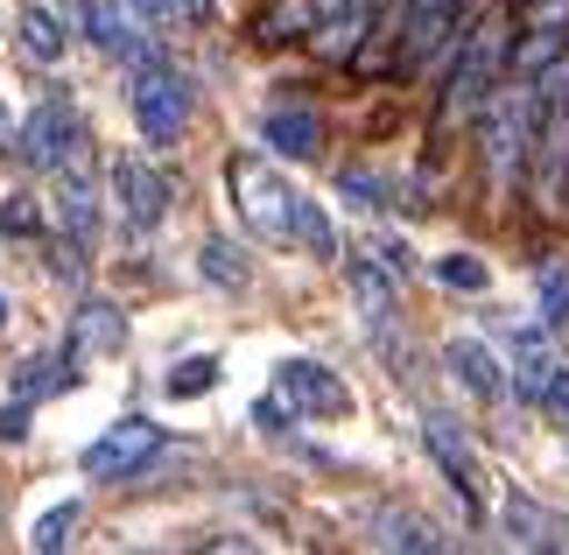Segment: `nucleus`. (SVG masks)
I'll return each instance as SVG.
<instances>
[{
	"label": "nucleus",
	"mask_w": 569,
	"mask_h": 555,
	"mask_svg": "<svg viewBox=\"0 0 569 555\" xmlns=\"http://www.w3.org/2000/svg\"><path fill=\"white\" fill-rule=\"evenodd\" d=\"M71 155H84V120H78L71 99H42L36 113L14 127V162H21V169L57 176Z\"/></svg>",
	"instance_id": "nucleus-4"
},
{
	"label": "nucleus",
	"mask_w": 569,
	"mask_h": 555,
	"mask_svg": "<svg viewBox=\"0 0 569 555\" xmlns=\"http://www.w3.org/2000/svg\"><path fill=\"white\" fill-rule=\"evenodd\" d=\"M274 387L289 394V402H296L302 415H345V408H352V394H345V380H338L331 366H317V359H281Z\"/></svg>",
	"instance_id": "nucleus-9"
},
{
	"label": "nucleus",
	"mask_w": 569,
	"mask_h": 555,
	"mask_svg": "<svg viewBox=\"0 0 569 555\" xmlns=\"http://www.w3.org/2000/svg\"><path fill=\"white\" fill-rule=\"evenodd\" d=\"M190 78L183 71H169V63H141V78H134V120H141V135L148 148H177L183 141V127H190Z\"/></svg>",
	"instance_id": "nucleus-5"
},
{
	"label": "nucleus",
	"mask_w": 569,
	"mask_h": 555,
	"mask_svg": "<svg viewBox=\"0 0 569 555\" xmlns=\"http://www.w3.org/2000/svg\"><path fill=\"white\" fill-rule=\"evenodd\" d=\"M380 14H387L380 0H338V8L310 29V50H317L323 63H352V57L366 50V36L380 29Z\"/></svg>",
	"instance_id": "nucleus-7"
},
{
	"label": "nucleus",
	"mask_w": 569,
	"mask_h": 555,
	"mask_svg": "<svg viewBox=\"0 0 569 555\" xmlns=\"http://www.w3.org/2000/svg\"><path fill=\"white\" fill-rule=\"evenodd\" d=\"M50 268H57L63 281H84V239H71V232H63L57 247H50Z\"/></svg>",
	"instance_id": "nucleus-32"
},
{
	"label": "nucleus",
	"mask_w": 569,
	"mask_h": 555,
	"mask_svg": "<svg viewBox=\"0 0 569 555\" xmlns=\"http://www.w3.org/2000/svg\"><path fill=\"white\" fill-rule=\"evenodd\" d=\"M0 232H21V239H29V232H42V211L29 205V197H8V205H0Z\"/></svg>",
	"instance_id": "nucleus-31"
},
{
	"label": "nucleus",
	"mask_w": 569,
	"mask_h": 555,
	"mask_svg": "<svg viewBox=\"0 0 569 555\" xmlns=\"http://www.w3.org/2000/svg\"><path fill=\"white\" fill-rule=\"evenodd\" d=\"M422 443H429V457L450 472V485L465 493V506L478 514V450L465 443V429H457L450 415H429V422H422Z\"/></svg>",
	"instance_id": "nucleus-10"
},
{
	"label": "nucleus",
	"mask_w": 569,
	"mask_h": 555,
	"mask_svg": "<svg viewBox=\"0 0 569 555\" xmlns=\"http://www.w3.org/2000/svg\"><path fill=\"white\" fill-rule=\"evenodd\" d=\"M113 190H120V211L134 218L141 232L162 226V218H169V197H177V184H169L162 169H148L141 155H120V162H113Z\"/></svg>",
	"instance_id": "nucleus-8"
},
{
	"label": "nucleus",
	"mask_w": 569,
	"mask_h": 555,
	"mask_svg": "<svg viewBox=\"0 0 569 555\" xmlns=\"http://www.w3.org/2000/svg\"><path fill=\"white\" fill-rule=\"evenodd\" d=\"M345 281H352V296H359V309H366V324H387L393 317V296H401V275L387 268V260H352V268H345Z\"/></svg>",
	"instance_id": "nucleus-16"
},
{
	"label": "nucleus",
	"mask_w": 569,
	"mask_h": 555,
	"mask_svg": "<svg viewBox=\"0 0 569 555\" xmlns=\"http://www.w3.org/2000/svg\"><path fill=\"white\" fill-rule=\"evenodd\" d=\"M0 324H8V296H0Z\"/></svg>",
	"instance_id": "nucleus-41"
},
{
	"label": "nucleus",
	"mask_w": 569,
	"mask_h": 555,
	"mask_svg": "<svg viewBox=\"0 0 569 555\" xmlns=\"http://www.w3.org/2000/svg\"><path fill=\"white\" fill-rule=\"evenodd\" d=\"M443 359H450V373L478 394V402H499V394H507V373H499V359H492V351L478 345V338H450Z\"/></svg>",
	"instance_id": "nucleus-14"
},
{
	"label": "nucleus",
	"mask_w": 569,
	"mask_h": 555,
	"mask_svg": "<svg viewBox=\"0 0 569 555\" xmlns=\"http://www.w3.org/2000/svg\"><path fill=\"white\" fill-rule=\"evenodd\" d=\"M541 317H549V324H569V275H562V268H541Z\"/></svg>",
	"instance_id": "nucleus-30"
},
{
	"label": "nucleus",
	"mask_w": 569,
	"mask_h": 555,
	"mask_svg": "<svg viewBox=\"0 0 569 555\" xmlns=\"http://www.w3.org/2000/svg\"><path fill=\"white\" fill-rule=\"evenodd\" d=\"M535 127H541V99L535 85L520 78H499V92L486 99V113H478V155H486V184L507 197L520 176L535 162Z\"/></svg>",
	"instance_id": "nucleus-2"
},
{
	"label": "nucleus",
	"mask_w": 569,
	"mask_h": 555,
	"mask_svg": "<svg viewBox=\"0 0 569 555\" xmlns=\"http://www.w3.org/2000/svg\"><path fill=\"white\" fill-rule=\"evenodd\" d=\"M528 21H535V29H562L569 36V0H528Z\"/></svg>",
	"instance_id": "nucleus-34"
},
{
	"label": "nucleus",
	"mask_w": 569,
	"mask_h": 555,
	"mask_svg": "<svg viewBox=\"0 0 569 555\" xmlns=\"http://www.w3.org/2000/svg\"><path fill=\"white\" fill-rule=\"evenodd\" d=\"M562 50H569V36H562V29H535V21H528V36H520V50H513L507 63H513V78H520V85H535Z\"/></svg>",
	"instance_id": "nucleus-19"
},
{
	"label": "nucleus",
	"mask_w": 569,
	"mask_h": 555,
	"mask_svg": "<svg viewBox=\"0 0 569 555\" xmlns=\"http://www.w3.org/2000/svg\"><path fill=\"white\" fill-rule=\"evenodd\" d=\"M380 260H387V268H393V275H408V268H415V260H408V247H401V239H380Z\"/></svg>",
	"instance_id": "nucleus-36"
},
{
	"label": "nucleus",
	"mask_w": 569,
	"mask_h": 555,
	"mask_svg": "<svg viewBox=\"0 0 569 555\" xmlns=\"http://www.w3.org/2000/svg\"><path fill=\"white\" fill-rule=\"evenodd\" d=\"M296 415H302V408H296V402H289V394H281V387H274V402H260V408H253V422H260V429H268V436H281V429H289Z\"/></svg>",
	"instance_id": "nucleus-33"
},
{
	"label": "nucleus",
	"mask_w": 569,
	"mask_h": 555,
	"mask_svg": "<svg viewBox=\"0 0 569 555\" xmlns=\"http://www.w3.org/2000/svg\"><path fill=\"white\" fill-rule=\"evenodd\" d=\"M8 135H14V127H8V106H0V148H8Z\"/></svg>",
	"instance_id": "nucleus-39"
},
{
	"label": "nucleus",
	"mask_w": 569,
	"mask_h": 555,
	"mask_svg": "<svg viewBox=\"0 0 569 555\" xmlns=\"http://www.w3.org/2000/svg\"><path fill=\"white\" fill-rule=\"evenodd\" d=\"M317 21H323V0H274V8L260 14L253 36H260V42H296V36H310Z\"/></svg>",
	"instance_id": "nucleus-18"
},
{
	"label": "nucleus",
	"mask_w": 569,
	"mask_h": 555,
	"mask_svg": "<svg viewBox=\"0 0 569 555\" xmlns=\"http://www.w3.org/2000/svg\"><path fill=\"white\" fill-rule=\"evenodd\" d=\"M556 373H562V359L549 351V338H541L535 324L513 330V394H520V402H549Z\"/></svg>",
	"instance_id": "nucleus-13"
},
{
	"label": "nucleus",
	"mask_w": 569,
	"mask_h": 555,
	"mask_svg": "<svg viewBox=\"0 0 569 555\" xmlns=\"http://www.w3.org/2000/svg\"><path fill=\"white\" fill-rule=\"evenodd\" d=\"M422 8H457V0H422Z\"/></svg>",
	"instance_id": "nucleus-40"
},
{
	"label": "nucleus",
	"mask_w": 569,
	"mask_h": 555,
	"mask_svg": "<svg viewBox=\"0 0 569 555\" xmlns=\"http://www.w3.org/2000/svg\"><path fill=\"white\" fill-rule=\"evenodd\" d=\"M226 184H232L239 218H247L260 239H296V190L281 184L260 155H232V162H226Z\"/></svg>",
	"instance_id": "nucleus-3"
},
{
	"label": "nucleus",
	"mask_w": 569,
	"mask_h": 555,
	"mask_svg": "<svg viewBox=\"0 0 569 555\" xmlns=\"http://www.w3.org/2000/svg\"><path fill=\"white\" fill-rule=\"evenodd\" d=\"M134 14L141 21H169V14H177V0H134Z\"/></svg>",
	"instance_id": "nucleus-37"
},
{
	"label": "nucleus",
	"mask_w": 569,
	"mask_h": 555,
	"mask_svg": "<svg viewBox=\"0 0 569 555\" xmlns=\"http://www.w3.org/2000/svg\"><path fill=\"white\" fill-rule=\"evenodd\" d=\"M57 218H63L71 239H84V247L99 239V190H92V176H84V155H71V162L57 169Z\"/></svg>",
	"instance_id": "nucleus-11"
},
{
	"label": "nucleus",
	"mask_w": 569,
	"mask_h": 555,
	"mask_svg": "<svg viewBox=\"0 0 569 555\" xmlns=\"http://www.w3.org/2000/svg\"><path fill=\"white\" fill-rule=\"evenodd\" d=\"M14 29H21V50H29L36 63H57V57H63V42H71V36H63V21H57L50 8H36V0L21 8Z\"/></svg>",
	"instance_id": "nucleus-20"
},
{
	"label": "nucleus",
	"mask_w": 569,
	"mask_h": 555,
	"mask_svg": "<svg viewBox=\"0 0 569 555\" xmlns=\"http://www.w3.org/2000/svg\"><path fill=\"white\" fill-rule=\"evenodd\" d=\"M57 387H71V366L63 359H21V373H14L21 402H42V394H57Z\"/></svg>",
	"instance_id": "nucleus-24"
},
{
	"label": "nucleus",
	"mask_w": 569,
	"mask_h": 555,
	"mask_svg": "<svg viewBox=\"0 0 569 555\" xmlns=\"http://www.w3.org/2000/svg\"><path fill=\"white\" fill-rule=\"evenodd\" d=\"M507 57H513V21L499 0H486L478 14H465V42H457V63H450V85H443V127H465L486 113V99L499 92L507 78Z\"/></svg>",
	"instance_id": "nucleus-1"
},
{
	"label": "nucleus",
	"mask_w": 569,
	"mask_h": 555,
	"mask_svg": "<svg viewBox=\"0 0 569 555\" xmlns=\"http://www.w3.org/2000/svg\"><path fill=\"white\" fill-rule=\"evenodd\" d=\"M296 239H302L317 260H338V232H331V218L317 211V197H296Z\"/></svg>",
	"instance_id": "nucleus-23"
},
{
	"label": "nucleus",
	"mask_w": 569,
	"mask_h": 555,
	"mask_svg": "<svg viewBox=\"0 0 569 555\" xmlns=\"http://www.w3.org/2000/svg\"><path fill=\"white\" fill-rule=\"evenodd\" d=\"M338 190L352 197L359 211H380V205H387V184H380L373 169H345V176H338Z\"/></svg>",
	"instance_id": "nucleus-29"
},
{
	"label": "nucleus",
	"mask_w": 569,
	"mask_h": 555,
	"mask_svg": "<svg viewBox=\"0 0 569 555\" xmlns=\"http://www.w3.org/2000/svg\"><path fill=\"white\" fill-rule=\"evenodd\" d=\"M127 345V317L113 303H84L71 324V351H120Z\"/></svg>",
	"instance_id": "nucleus-17"
},
{
	"label": "nucleus",
	"mask_w": 569,
	"mask_h": 555,
	"mask_svg": "<svg viewBox=\"0 0 569 555\" xmlns=\"http://www.w3.org/2000/svg\"><path fill=\"white\" fill-rule=\"evenodd\" d=\"M507 527H513L520 548H549V542H556V535H549V514H541L535 499H507Z\"/></svg>",
	"instance_id": "nucleus-25"
},
{
	"label": "nucleus",
	"mask_w": 569,
	"mask_h": 555,
	"mask_svg": "<svg viewBox=\"0 0 569 555\" xmlns=\"http://www.w3.org/2000/svg\"><path fill=\"white\" fill-rule=\"evenodd\" d=\"M260 141H268L274 155H289V162H317L323 155V120L310 113V106H274L268 127H260Z\"/></svg>",
	"instance_id": "nucleus-12"
},
{
	"label": "nucleus",
	"mask_w": 569,
	"mask_h": 555,
	"mask_svg": "<svg viewBox=\"0 0 569 555\" xmlns=\"http://www.w3.org/2000/svg\"><path fill=\"white\" fill-rule=\"evenodd\" d=\"M549 408H556V415H562V422H569V366H562V373H556V387H549Z\"/></svg>",
	"instance_id": "nucleus-38"
},
{
	"label": "nucleus",
	"mask_w": 569,
	"mask_h": 555,
	"mask_svg": "<svg viewBox=\"0 0 569 555\" xmlns=\"http://www.w3.org/2000/svg\"><path fill=\"white\" fill-rule=\"evenodd\" d=\"M21 436H29V402L0 408V443H21Z\"/></svg>",
	"instance_id": "nucleus-35"
},
{
	"label": "nucleus",
	"mask_w": 569,
	"mask_h": 555,
	"mask_svg": "<svg viewBox=\"0 0 569 555\" xmlns=\"http://www.w3.org/2000/svg\"><path fill=\"white\" fill-rule=\"evenodd\" d=\"M156 450H162V429L148 415H127V422H113V429L84 450V478H134V472H148Z\"/></svg>",
	"instance_id": "nucleus-6"
},
{
	"label": "nucleus",
	"mask_w": 569,
	"mask_h": 555,
	"mask_svg": "<svg viewBox=\"0 0 569 555\" xmlns=\"http://www.w3.org/2000/svg\"><path fill=\"white\" fill-rule=\"evenodd\" d=\"M162 387L177 394V402H197V394H211V387H218V359H183Z\"/></svg>",
	"instance_id": "nucleus-27"
},
{
	"label": "nucleus",
	"mask_w": 569,
	"mask_h": 555,
	"mask_svg": "<svg viewBox=\"0 0 569 555\" xmlns=\"http://www.w3.org/2000/svg\"><path fill=\"white\" fill-rule=\"evenodd\" d=\"M197 275H204L211 288H247V254L232 247V239H204V254H197Z\"/></svg>",
	"instance_id": "nucleus-21"
},
{
	"label": "nucleus",
	"mask_w": 569,
	"mask_h": 555,
	"mask_svg": "<svg viewBox=\"0 0 569 555\" xmlns=\"http://www.w3.org/2000/svg\"><path fill=\"white\" fill-rule=\"evenodd\" d=\"M436 281H443V288H465V296H478V288H486L492 275H486V260H478V254H443V260H436Z\"/></svg>",
	"instance_id": "nucleus-26"
},
{
	"label": "nucleus",
	"mask_w": 569,
	"mask_h": 555,
	"mask_svg": "<svg viewBox=\"0 0 569 555\" xmlns=\"http://www.w3.org/2000/svg\"><path fill=\"white\" fill-rule=\"evenodd\" d=\"M71 527H78V506L63 499V506H50V514L36 521V535H29V542H36L42 555H57V548H71Z\"/></svg>",
	"instance_id": "nucleus-28"
},
{
	"label": "nucleus",
	"mask_w": 569,
	"mask_h": 555,
	"mask_svg": "<svg viewBox=\"0 0 569 555\" xmlns=\"http://www.w3.org/2000/svg\"><path fill=\"white\" fill-rule=\"evenodd\" d=\"M78 21H84V36H92L106 57L156 63V50H141V42H134V29H127V14H120V8H106V0H84V8H78Z\"/></svg>",
	"instance_id": "nucleus-15"
},
{
	"label": "nucleus",
	"mask_w": 569,
	"mask_h": 555,
	"mask_svg": "<svg viewBox=\"0 0 569 555\" xmlns=\"http://www.w3.org/2000/svg\"><path fill=\"white\" fill-rule=\"evenodd\" d=\"M373 542L380 548H443V535H436L429 521H415V514H380L373 521Z\"/></svg>",
	"instance_id": "nucleus-22"
}]
</instances>
